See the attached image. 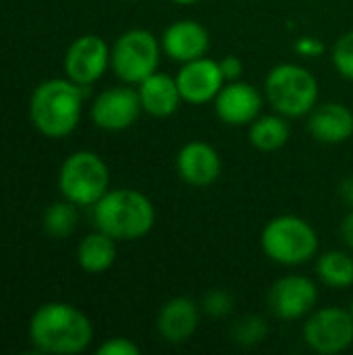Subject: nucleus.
I'll list each match as a JSON object with an SVG mask.
<instances>
[{
	"mask_svg": "<svg viewBox=\"0 0 353 355\" xmlns=\"http://www.w3.org/2000/svg\"><path fill=\"white\" fill-rule=\"evenodd\" d=\"M29 335L37 349L46 354H81L94 339L89 318L71 304H46L35 310Z\"/></svg>",
	"mask_w": 353,
	"mask_h": 355,
	"instance_id": "f257e3e1",
	"label": "nucleus"
},
{
	"mask_svg": "<svg viewBox=\"0 0 353 355\" xmlns=\"http://www.w3.org/2000/svg\"><path fill=\"white\" fill-rule=\"evenodd\" d=\"M94 223L98 231L117 241H137L154 229L156 208L137 189H108L94 204Z\"/></svg>",
	"mask_w": 353,
	"mask_h": 355,
	"instance_id": "f03ea898",
	"label": "nucleus"
},
{
	"mask_svg": "<svg viewBox=\"0 0 353 355\" xmlns=\"http://www.w3.org/2000/svg\"><path fill=\"white\" fill-rule=\"evenodd\" d=\"M83 89V85L71 79H48L40 83L29 104V116L35 129L52 139L71 135L81 119Z\"/></svg>",
	"mask_w": 353,
	"mask_h": 355,
	"instance_id": "7ed1b4c3",
	"label": "nucleus"
},
{
	"mask_svg": "<svg viewBox=\"0 0 353 355\" xmlns=\"http://www.w3.org/2000/svg\"><path fill=\"white\" fill-rule=\"evenodd\" d=\"M260 248L268 260L279 266H302L318 256L316 229L298 214H281L270 218L260 233Z\"/></svg>",
	"mask_w": 353,
	"mask_h": 355,
	"instance_id": "20e7f679",
	"label": "nucleus"
},
{
	"mask_svg": "<svg viewBox=\"0 0 353 355\" xmlns=\"http://www.w3.org/2000/svg\"><path fill=\"white\" fill-rule=\"evenodd\" d=\"M318 96L320 83L316 75L298 62H281L266 75L264 98L275 112L287 119L308 116L318 104Z\"/></svg>",
	"mask_w": 353,
	"mask_h": 355,
	"instance_id": "39448f33",
	"label": "nucleus"
},
{
	"mask_svg": "<svg viewBox=\"0 0 353 355\" xmlns=\"http://www.w3.org/2000/svg\"><path fill=\"white\" fill-rule=\"evenodd\" d=\"M110 183V171L106 162L89 150L71 154L58 173V187L64 200L75 206H94Z\"/></svg>",
	"mask_w": 353,
	"mask_h": 355,
	"instance_id": "423d86ee",
	"label": "nucleus"
},
{
	"mask_svg": "<svg viewBox=\"0 0 353 355\" xmlns=\"http://www.w3.org/2000/svg\"><path fill=\"white\" fill-rule=\"evenodd\" d=\"M162 54V44L152 31L129 29L110 48V67L121 81L137 85L158 71Z\"/></svg>",
	"mask_w": 353,
	"mask_h": 355,
	"instance_id": "0eeeda50",
	"label": "nucleus"
},
{
	"mask_svg": "<svg viewBox=\"0 0 353 355\" xmlns=\"http://www.w3.org/2000/svg\"><path fill=\"white\" fill-rule=\"evenodd\" d=\"M304 343L318 355H337L353 345V316L339 306L316 308L304 318Z\"/></svg>",
	"mask_w": 353,
	"mask_h": 355,
	"instance_id": "6e6552de",
	"label": "nucleus"
},
{
	"mask_svg": "<svg viewBox=\"0 0 353 355\" xmlns=\"http://www.w3.org/2000/svg\"><path fill=\"white\" fill-rule=\"evenodd\" d=\"M266 300L275 318L285 322L304 320L318 306V285L306 275H285L273 283Z\"/></svg>",
	"mask_w": 353,
	"mask_h": 355,
	"instance_id": "1a4fd4ad",
	"label": "nucleus"
},
{
	"mask_svg": "<svg viewBox=\"0 0 353 355\" xmlns=\"http://www.w3.org/2000/svg\"><path fill=\"white\" fill-rule=\"evenodd\" d=\"M108 67H110V48L100 35L94 33L79 35L64 54L67 77L83 87L96 83L106 73Z\"/></svg>",
	"mask_w": 353,
	"mask_h": 355,
	"instance_id": "9d476101",
	"label": "nucleus"
},
{
	"mask_svg": "<svg viewBox=\"0 0 353 355\" xmlns=\"http://www.w3.org/2000/svg\"><path fill=\"white\" fill-rule=\"evenodd\" d=\"M144 112L137 89L127 85H117L104 89L92 104V121L104 131H125Z\"/></svg>",
	"mask_w": 353,
	"mask_h": 355,
	"instance_id": "9b49d317",
	"label": "nucleus"
},
{
	"mask_svg": "<svg viewBox=\"0 0 353 355\" xmlns=\"http://www.w3.org/2000/svg\"><path fill=\"white\" fill-rule=\"evenodd\" d=\"M264 94L248 81H227L214 98L216 116L229 127H250L264 106Z\"/></svg>",
	"mask_w": 353,
	"mask_h": 355,
	"instance_id": "f8f14e48",
	"label": "nucleus"
},
{
	"mask_svg": "<svg viewBox=\"0 0 353 355\" xmlns=\"http://www.w3.org/2000/svg\"><path fill=\"white\" fill-rule=\"evenodd\" d=\"M175 79H177L183 102L191 106L214 102V98L227 83L221 71V62L208 56L183 62Z\"/></svg>",
	"mask_w": 353,
	"mask_h": 355,
	"instance_id": "ddd939ff",
	"label": "nucleus"
},
{
	"mask_svg": "<svg viewBox=\"0 0 353 355\" xmlns=\"http://www.w3.org/2000/svg\"><path fill=\"white\" fill-rule=\"evenodd\" d=\"M175 166L183 183L200 189L216 183L223 173V160L218 150L202 139H193L181 146V150L177 152Z\"/></svg>",
	"mask_w": 353,
	"mask_h": 355,
	"instance_id": "4468645a",
	"label": "nucleus"
},
{
	"mask_svg": "<svg viewBox=\"0 0 353 355\" xmlns=\"http://www.w3.org/2000/svg\"><path fill=\"white\" fill-rule=\"evenodd\" d=\"M200 318H202V306L191 297L179 295L164 302L162 308L158 310L156 331L162 341L171 345H181L196 335L200 327Z\"/></svg>",
	"mask_w": 353,
	"mask_h": 355,
	"instance_id": "2eb2a0df",
	"label": "nucleus"
},
{
	"mask_svg": "<svg viewBox=\"0 0 353 355\" xmlns=\"http://www.w3.org/2000/svg\"><path fill=\"white\" fill-rule=\"evenodd\" d=\"M160 44H162V52L171 60L183 64L208 54L210 33L196 19H179L164 29Z\"/></svg>",
	"mask_w": 353,
	"mask_h": 355,
	"instance_id": "dca6fc26",
	"label": "nucleus"
},
{
	"mask_svg": "<svg viewBox=\"0 0 353 355\" xmlns=\"http://www.w3.org/2000/svg\"><path fill=\"white\" fill-rule=\"evenodd\" d=\"M308 133L327 146H341L353 137V112L343 102L316 104L308 114Z\"/></svg>",
	"mask_w": 353,
	"mask_h": 355,
	"instance_id": "f3484780",
	"label": "nucleus"
},
{
	"mask_svg": "<svg viewBox=\"0 0 353 355\" xmlns=\"http://www.w3.org/2000/svg\"><path fill=\"white\" fill-rule=\"evenodd\" d=\"M137 94L144 112L156 116V119H166L173 116L179 106L183 104L179 85L175 77H169L164 73H154L141 83H137Z\"/></svg>",
	"mask_w": 353,
	"mask_h": 355,
	"instance_id": "a211bd4d",
	"label": "nucleus"
},
{
	"mask_svg": "<svg viewBox=\"0 0 353 355\" xmlns=\"http://www.w3.org/2000/svg\"><path fill=\"white\" fill-rule=\"evenodd\" d=\"M117 260V239L96 231L85 235L77 245V262L89 275L106 272Z\"/></svg>",
	"mask_w": 353,
	"mask_h": 355,
	"instance_id": "6ab92c4d",
	"label": "nucleus"
},
{
	"mask_svg": "<svg viewBox=\"0 0 353 355\" xmlns=\"http://www.w3.org/2000/svg\"><path fill=\"white\" fill-rule=\"evenodd\" d=\"M289 135H291V127L287 123V116L279 112L260 114L248 129L250 144L260 152H277L285 148Z\"/></svg>",
	"mask_w": 353,
	"mask_h": 355,
	"instance_id": "aec40b11",
	"label": "nucleus"
},
{
	"mask_svg": "<svg viewBox=\"0 0 353 355\" xmlns=\"http://www.w3.org/2000/svg\"><path fill=\"white\" fill-rule=\"evenodd\" d=\"M318 281L335 291L353 287V256L345 250H329L316 260Z\"/></svg>",
	"mask_w": 353,
	"mask_h": 355,
	"instance_id": "412c9836",
	"label": "nucleus"
},
{
	"mask_svg": "<svg viewBox=\"0 0 353 355\" xmlns=\"http://www.w3.org/2000/svg\"><path fill=\"white\" fill-rule=\"evenodd\" d=\"M44 229L50 237L56 239H64L69 237L75 227H77V208L73 202L64 200V202H54L46 208L44 212Z\"/></svg>",
	"mask_w": 353,
	"mask_h": 355,
	"instance_id": "4be33fe9",
	"label": "nucleus"
},
{
	"mask_svg": "<svg viewBox=\"0 0 353 355\" xmlns=\"http://www.w3.org/2000/svg\"><path fill=\"white\" fill-rule=\"evenodd\" d=\"M268 331L270 329H268L266 318H262L258 314H248V316H241L233 324L231 337L241 347H256V345H260L268 337Z\"/></svg>",
	"mask_w": 353,
	"mask_h": 355,
	"instance_id": "5701e85b",
	"label": "nucleus"
},
{
	"mask_svg": "<svg viewBox=\"0 0 353 355\" xmlns=\"http://www.w3.org/2000/svg\"><path fill=\"white\" fill-rule=\"evenodd\" d=\"M331 60H333V67L337 69V73L347 79L353 81V29L343 33L331 48Z\"/></svg>",
	"mask_w": 353,
	"mask_h": 355,
	"instance_id": "b1692460",
	"label": "nucleus"
},
{
	"mask_svg": "<svg viewBox=\"0 0 353 355\" xmlns=\"http://www.w3.org/2000/svg\"><path fill=\"white\" fill-rule=\"evenodd\" d=\"M200 306H202V312H206V314L212 316V318H227V316L233 312L235 300H233V295H231L229 291H225V289H210V291L202 297Z\"/></svg>",
	"mask_w": 353,
	"mask_h": 355,
	"instance_id": "393cba45",
	"label": "nucleus"
},
{
	"mask_svg": "<svg viewBox=\"0 0 353 355\" xmlns=\"http://www.w3.org/2000/svg\"><path fill=\"white\" fill-rule=\"evenodd\" d=\"M141 349L125 337H112L98 347V355H139Z\"/></svg>",
	"mask_w": 353,
	"mask_h": 355,
	"instance_id": "a878e982",
	"label": "nucleus"
},
{
	"mask_svg": "<svg viewBox=\"0 0 353 355\" xmlns=\"http://www.w3.org/2000/svg\"><path fill=\"white\" fill-rule=\"evenodd\" d=\"M218 62H221V71L225 75V81H237V79H241V75H243V62H241L239 56L227 54Z\"/></svg>",
	"mask_w": 353,
	"mask_h": 355,
	"instance_id": "bb28decb",
	"label": "nucleus"
},
{
	"mask_svg": "<svg viewBox=\"0 0 353 355\" xmlns=\"http://www.w3.org/2000/svg\"><path fill=\"white\" fill-rule=\"evenodd\" d=\"M295 52L302 54V56H306V58H314V56H318V54L325 52V46H322V42H318L316 37L306 35V37H300V40L295 42Z\"/></svg>",
	"mask_w": 353,
	"mask_h": 355,
	"instance_id": "cd10ccee",
	"label": "nucleus"
},
{
	"mask_svg": "<svg viewBox=\"0 0 353 355\" xmlns=\"http://www.w3.org/2000/svg\"><path fill=\"white\" fill-rule=\"evenodd\" d=\"M341 239H343V243L350 248L353 252V208H350V212L343 216V220H341Z\"/></svg>",
	"mask_w": 353,
	"mask_h": 355,
	"instance_id": "c85d7f7f",
	"label": "nucleus"
},
{
	"mask_svg": "<svg viewBox=\"0 0 353 355\" xmlns=\"http://www.w3.org/2000/svg\"><path fill=\"white\" fill-rule=\"evenodd\" d=\"M339 198L343 200V204H347L350 208H353V175L345 177L339 183Z\"/></svg>",
	"mask_w": 353,
	"mask_h": 355,
	"instance_id": "c756f323",
	"label": "nucleus"
},
{
	"mask_svg": "<svg viewBox=\"0 0 353 355\" xmlns=\"http://www.w3.org/2000/svg\"><path fill=\"white\" fill-rule=\"evenodd\" d=\"M171 2L181 4V6H189V4H198V2H202V0H171Z\"/></svg>",
	"mask_w": 353,
	"mask_h": 355,
	"instance_id": "7c9ffc66",
	"label": "nucleus"
},
{
	"mask_svg": "<svg viewBox=\"0 0 353 355\" xmlns=\"http://www.w3.org/2000/svg\"><path fill=\"white\" fill-rule=\"evenodd\" d=\"M350 312H352V316H353V302H352V308H350Z\"/></svg>",
	"mask_w": 353,
	"mask_h": 355,
	"instance_id": "2f4dec72",
	"label": "nucleus"
}]
</instances>
